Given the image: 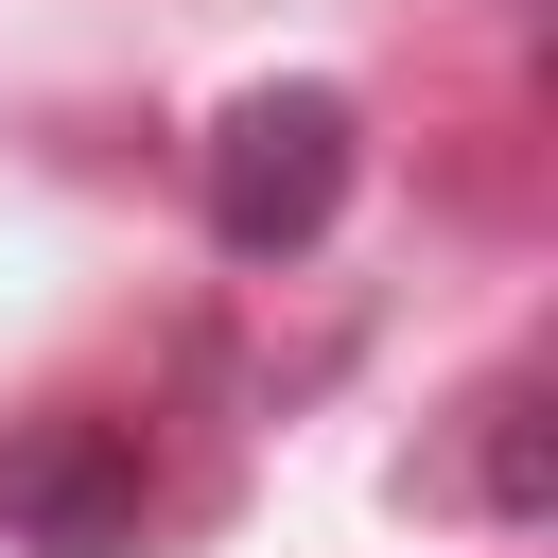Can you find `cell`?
<instances>
[{
  "label": "cell",
  "instance_id": "obj_3",
  "mask_svg": "<svg viewBox=\"0 0 558 558\" xmlns=\"http://www.w3.org/2000/svg\"><path fill=\"white\" fill-rule=\"evenodd\" d=\"M471 488H488V523H541V506H558V453H541V384H523V366L471 401Z\"/></svg>",
  "mask_w": 558,
  "mask_h": 558
},
{
  "label": "cell",
  "instance_id": "obj_1",
  "mask_svg": "<svg viewBox=\"0 0 558 558\" xmlns=\"http://www.w3.org/2000/svg\"><path fill=\"white\" fill-rule=\"evenodd\" d=\"M349 157H366L349 87H244V105L209 122V244H227V262H296V244L349 209Z\"/></svg>",
  "mask_w": 558,
  "mask_h": 558
},
{
  "label": "cell",
  "instance_id": "obj_2",
  "mask_svg": "<svg viewBox=\"0 0 558 558\" xmlns=\"http://www.w3.org/2000/svg\"><path fill=\"white\" fill-rule=\"evenodd\" d=\"M140 506H157L140 418H17L0 436V541L17 558H122Z\"/></svg>",
  "mask_w": 558,
  "mask_h": 558
}]
</instances>
